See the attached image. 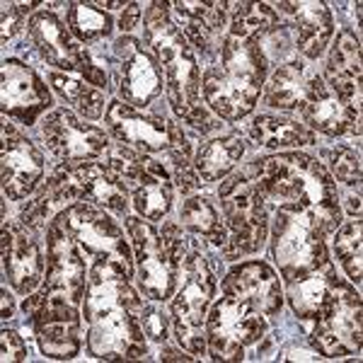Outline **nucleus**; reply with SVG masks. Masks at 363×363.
I'll return each instance as SVG.
<instances>
[{
    "instance_id": "obj_1",
    "label": "nucleus",
    "mask_w": 363,
    "mask_h": 363,
    "mask_svg": "<svg viewBox=\"0 0 363 363\" xmlns=\"http://www.w3.org/2000/svg\"><path fill=\"white\" fill-rule=\"evenodd\" d=\"M140 310L143 301L131 279L104 262H92L83 298L87 354L99 361L145 359L148 337L140 325Z\"/></svg>"
},
{
    "instance_id": "obj_2",
    "label": "nucleus",
    "mask_w": 363,
    "mask_h": 363,
    "mask_svg": "<svg viewBox=\"0 0 363 363\" xmlns=\"http://www.w3.org/2000/svg\"><path fill=\"white\" fill-rule=\"evenodd\" d=\"M140 42L155 56L165 75V97L174 116L203 136L218 131L220 119L201 102V73H199L196 51L172 20L167 3H150L145 8Z\"/></svg>"
},
{
    "instance_id": "obj_3",
    "label": "nucleus",
    "mask_w": 363,
    "mask_h": 363,
    "mask_svg": "<svg viewBox=\"0 0 363 363\" xmlns=\"http://www.w3.org/2000/svg\"><path fill=\"white\" fill-rule=\"evenodd\" d=\"M247 169L255 177L267 203L286 206L320 218L335 233L342 225L337 184L325 162L308 153L286 150L250 162Z\"/></svg>"
},
{
    "instance_id": "obj_4",
    "label": "nucleus",
    "mask_w": 363,
    "mask_h": 363,
    "mask_svg": "<svg viewBox=\"0 0 363 363\" xmlns=\"http://www.w3.org/2000/svg\"><path fill=\"white\" fill-rule=\"evenodd\" d=\"M269 78V61L262 51L259 37L230 39L225 37L218 56L201 75L203 104L228 124L247 119L259 104Z\"/></svg>"
},
{
    "instance_id": "obj_5",
    "label": "nucleus",
    "mask_w": 363,
    "mask_h": 363,
    "mask_svg": "<svg viewBox=\"0 0 363 363\" xmlns=\"http://www.w3.org/2000/svg\"><path fill=\"white\" fill-rule=\"evenodd\" d=\"M104 126L109 136L124 148L150 157H165L172 165V179L177 182L179 194H191L201 186L196 174L191 172V140L179 124L167 119V114L140 112L121 99H112L104 112Z\"/></svg>"
},
{
    "instance_id": "obj_6",
    "label": "nucleus",
    "mask_w": 363,
    "mask_h": 363,
    "mask_svg": "<svg viewBox=\"0 0 363 363\" xmlns=\"http://www.w3.org/2000/svg\"><path fill=\"white\" fill-rule=\"evenodd\" d=\"M124 225L133 247L138 294L145 301L155 303L172 301L186 257L182 228L172 220L162 223V228H155L140 216H126Z\"/></svg>"
},
{
    "instance_id": "obj_7",
    "label": "nucleus",
    "mask_w": 363,
    "mask_h": 363,
    "mask_svg": "<svg viewBox=\"0 0 363 363\" xmlns=\"http://www.w3.org/2000/svg\"><path fill=\"white\" fill-rule=\"evenodd\" d=\"M218 208L228 228V242L220 250L223 259L238 262L264 247L269 235V203L247 167L230 172L220 182Z\"/></svg>"
},
{
    "instance_id": "obj_8",
    "label": "nucleus",
    "mask_w": 363,
    "mask_h": 363,
    "mask_svg": "<svg viewBox=\"0 0 363 363\" xmlns=\"http://www.w3.org/2000/svg\"><path fill=\"white\" fill-rule=\"evenodd\" d=\"M218 291V277L203 250H189L182 264V281L169 301L172 337L194 359L206 354V315Z\"/></svg>"
},
{
    "instance_id": "obj_9",
    "label": "nucleus",
    "mask_w": 363,
    "mask_h": 363,
    "mask_svg": "<svg viewBox=\"0 0 363 363\" xmlns=\"http://www.w3.org/2000/svg\"><path fill=\"white\" fill-rule=\"evenodd\" d=\"M330 235V228L306 211L274 206L269 252L274 264L279 267L281 279L330 262V252H327Z\"/></svg>"
},
{
    "instance_id": "obj_10",
    "label": "nucleus",
    "mask_w": 363,
    "mask_h": 363,
    "mask_svg": "<svg viewBox=\"0 0 363 363\" xmlns=\"http://www.w3.org/2000/svg\"><path fill=\"white\" fill-rule=\"evenodd\" d=\"M56 216L68 230V235L80 245V250L92 262H104V264L119 269L126 279L136 277L131 240L124 235V228L116 223L112 216L104 213V208L73 201L63 206Z\"/></svg>"
},
{
    "instance_id": "obj_11",
    "label": "nucleus",
    "mask_w": 363,
    "mask_h": 363,
    "mask_svg": "<svg viewBox=\"0 0 363 363\" xmlns=\"http://www.w3.org/2000/svg\"><path fill=\"white\" fill-rule=\"evenodd\" d=\"M107 58L112 68L114 90L119 95L116 99L140 112L165 114V107H160L162 92H165V75L157 66L155 56L145 49L138 37L121 34L112 44Z\"/></svg>"
},
{
    "instance_id": "obj_12",
    "label": "nucleus",
    "mask_w": 363,
    "mask_h": 363,
    "mask_svg": "<svg viewBox=\"0 0 363 363\" xmlns=\"http://www.w3.org/2000/svg\"><path fill=\"white\" fill-rule=\"evenodd\" d=\"M46 182L51 184L61 206H68L66 201H83L112 211V213L121 216V218L128 216L131 199H128V191L124 182H121L119 169L114 167L109 155L99 157V160L78 162V165L58 162L54 172L46 177Z\"/></svg>"
},
{
    "instance_id": "obj_13",
    "label": "nucleus",
    "mask_w": 363,
    "mask_h": 363,
    "mask_svg": "<svg viewBox=\"0 0 363 363\" xmlns=\"http://www.w3.org/2000/svg\"><path fill=\"white\" fill-rule=\"evenodd\" d=\"M22 310L27 315V330L37 339L39 351L46 359L73 361L83 349L80 335V310L61 296H49L37 289L22 301Z\"/></svg>"
},
{
    "instance_id": "obj_14",
    "label": "nucleus",
    "mask_w": 363,
    "mask_h": 363,
    "mask_svg": "<svg viewBox=\"0 0 363 363\" xmlns=\"http://www.w3.org/2000/svg\"><path fill=\"white\" fill-rule=\"evenodd\" d=\"M109 160L119 169L121 182H124L128 199H131L133 211L143 220H162L172 208L174 184L172 172L162 165L157 157L136 153L124 145H112Z\"/></svg>"
},
{
    "instance_id": "obj_15",
    "label": "nucleus",
    "mask_w": 363,
    "mask_h": 363,
    "mask_svg": "<svg viewBox=\"0 0 363 363\" xmlns=\"http://www.w3.org/2000/svg\"><path fill=\"white\" fill-rule=\"evenodd\" d=\"M267 318L247 303L223 294L206 315V354L213 361H242L267 337Z\"/></svg>"
},
{
    "instance_id": "obj_16",
    "label": "nucleus",
    "mask_w": 363,
    "mask_h": 363,
    "mask_svg": "<svg viewBox=\"0 0 363 363\" xmlns=\"http://www.w3.org/2000/svg\"><path fill=\"white\" fill-rule=\"evenodd\" d=\"M29 42L49 66L80 75L99 90H107V75L87 54V49L70 34L66 20L54 10H37L27 22Z\"/></svg>"
},
{
    "instance_id": "obj_17",
    "label": "nucleus",
    "mask_w": 363,
    "mask_h": 363,
    "mask_svg": "<svg viewBox=\"0 0 363 363\" xmlns=\"http://www.w3.org/2000/svg\"><path fill=\"white\" fill-rule=\"evenodd\" d=\"M361 294L342 279L330 308L310 327V347L320 359H344L361 351L363 330Z\"/></svg>"
},
{
    "instance_id": "obj_18",
    "label": "nucleus",
    "mask_w": 363,
    "mask_h": 363,
    "mask_svg": "<svg viewBox=\"0 0 363 363\" xmlns=\"http://www.w3.org/2000/svg\"><path fill=\"white\" fill-rule=\"evenodd\" d=\"M90 281V269L85 264V252L68 235L58 216L46 225V272L39 289L49 296H61L73 306H80Z\"/></svg>"
},
{
    "instance_id": "obj_19",
    "label": "nucleus",
    "mask_w": 363,
    "mask_h": 363,
    "mask_svg": "<svg viewBox=\"0 0 363 363\" xmlns=\"http://www.w3.org/2000/svg\"><path fill=\"white\" fill-rule=\"evenodd\" d=\"M42 140L63 165L99 160L112 150V138L104 128L85 124L73 109L58 107L42 121Z\"/></svg>"
},
{
    "instance_id": "obj_20",
    "label": "nucleus",
    "mask_w": 363,
    "mask_h": 363,
    "mask_svg": "<svg viewBox=\"0 0 363 363\" xmlns=\"http://www.w3.org/2000/svg\"><path fill=\"white\" fill-rule=\"evenodd\" d=\"M51 107L54 99L42 75L20 58H5L0 73V109L5 119L10 116L17 124L32 126Z\"/></svg>"
},
{
    "instance_id": "obj_21",
    "label": "nucleus",
    "mask_w": 363,
    "mask_h": 363,
    "mask_svg": "<svg viewBox=\"0 0 363 363\" xmlns=\"http://www.w3.org/2000/svg\"><path fill=\"white\" fill-rule=\"evenodd\" d=\"M3 272L17 296L27 298L42 286L46 272V255L37 233L22 220L3 223Z\"/></svg>"
},
{
    "instance_id": "obj_22",
    "label": "nucleus",
    "mask_w": 363,
    "mask_h": 363,
    "mask_svg": "<svg viewBox=\"0 0 363 363\" xmlns=\"http://www.w3.org/2000/svg\"><path fill=\"white\" fill-rule=\"evenodd\" d=\"M46 160L44 153L17 131L15 124H3V194L10 201L32 196L44 184Z\"/></svg>"
},
{
    "instance_id": "obj_23",
    "label": "nucleus",
    "mask_w": 363,
    "mask_h": 363,
    "mask_svg": "<svg viewBox=\"0 0 363 363\" xmlns=\"http://www.w3.org/2000/svg\"><path fill=\"white\" fill-rule=\"evenodd\" d=\"M220 294H228L247 303L264 318H277L284 308V286L279 274L267 262H240L220 281Z\"/></svg>"
},
{
    "instance_id": "obj_24",
    "label": "nucleus",
    "mask_w": 363,
    "mask_h": 363,
    "mask_svg": "<svg viewBox=\"0 0 363 363\" xmlns=\"http://www.w3.org/2000/svg\"><path fill=\"white\" fill-rule=\"evenodd\" d=\"M298 114H301V121L313 133H325L330 138L361 136V107L337 97L325 85L322 75L315 78L306 104H303Z\"/></svg>"
},
{
    "instance_id": "obj_25",
    "label": "nucleus",
    "mask_w": 363,
    "mask_h": 363,
    "mask_svg": "<svg viewBox=\"0 0 363 363\" xmlns=\"http://www.w3.org/2000/svg\"><path fill=\"white\" fill-rule=\"evenodd\" d=\"M339 284H342V277L337 274V269L330 259L315 269H308V272L286 277L284 301L291 306L298 322L313 325V322L330 308Z\"/></svg>"
},
{
    "instance_id": "obj_26",
    "label": "nucleus",
    "mask_w": 363,
    "mask_h": 363,
    "mask_svg": "<svg viewBox=\"0 0 363 363\" xmlns=\"http://www.w3.org/2000/svg\"><path fill=\"white\" fill-rule=\"evenodd\" d=\"M274 10L289 20L298 54H303L308 61H318L335 37V17H332L327 3H320V0L286 3L281 0L274 5Z\"/></svg>"
},
{
    "instance_id": "obj_27",
    "label": "nucleus",
    "mask_w": 363,
    "mask_h": 363,
    "mask_svg": "<svg viewBox=\"0 0 363 363\" xmlns=\"http://www.w3.org/2000/svg\"><path fill=\"white\" fill-rule=\"evenodd\" d=\"M169 8H174V13H177L182 22L179 29L186 37V42L191 44V49L208 58V63L213 61L225 42L223 32L228 29L230 3H218V0L182 3V0H174V3H169Z\"/></svg>"
},
{
    "instance_id": "obj_28",
    "label": "nucleus",
    "mask_w": 363,
    "mask_h": 363,
    "mask_svg": "<svg viewBox=\"0 0 363 363\" xmlns=\"http://www.w3.org/2000/svg\"><path fill=\"white\" fill-rule=\"evenodd\" d=\"M322 80L337 97L361 107V42L351 29H342L337 34Z\"/></svg>"
},
{
    "instance_id": "obj_29",
    "label": "nucleus",
    "mask_w": 363,
    "mask_h": 363,
    "mask_svg": "<svg viewBox=\"0 0 363 363\" xmlns=\"http://www.w3.org/2000/svg\"><path fill=\"white\" fill-rule=\"evenodd\" d=\"M315 78H318V73L298 56L289 58L284 63H277L264 83V92H262L264 104L272 109H279V112L298 114L303 104H306Z\"/></svg>"
},
{
    "instance_id": "obj_30",
    "label": "nucleus",
    "mask_w": 363,
    "mask_h": 363,
    "mask_svg": "<svg viewBox=\"0 0 363 363\" xmlns=\"http://www.w3.org/2000/svg\"><path fill=\"white\" fill-rule=\"evenodd\" d=\"M245 148H247V143L238 133L208 138L206 143L199 145L194 160H191V172L196 174L199 184L203 186L225 179L238 167V162L242 160Z\"/></svg>"
},
{
    "instance_id": "obj_31",
    "label": "nucleus",
    "mask_w": 363,
    "mask_h": 363,
    "mask_svg": "<svg viewBox=\"0 0 363 363\" xmlns=\"http://www.w3.org/2000/svg\"><path fill=\"white\" fill-rule=\"evenodd\" d=\"M247 136L255 140V145L269 150H286V148H306V145L318 143V136L306 126L294 119L284 116L259 114L252 119Z\"/></svg>"
},
{
    "instance_id": "obj_32",
    "label": "nucleus",
    "mask_w": 363,
    "mask_h": 363,
    "mask_svg": "<svg viewBox=\"0 0 363 363\" xmlns=\"http://www.w3.org/2000/svg\"><path fill=\"white\" fill-rule=\"evenodd\" d=\"M179 223L189 235L203 240V245L223 250L228 242V228L220 208L208 196H189L179 208Z\"/></svg>"
},
{
    "instance_id": "obj_33",
    "label": "nucleus",
    "mask_w": 363,
    "mask_h": 363,
    "mask_svg": "<svg viewBox=\"0 0 363 363\" xmlns=\"http://www.w3.org/2000/svg\"><path fill=\"white\" fill-rule=\"evenodd\" d=\"M46 80H49L51 90H54L75 114L95 121L107 112V90H99V87L87 83L83 78H73V75L56 73V70H51V73L46 75Z\"/></svg>"
},
{
    "instance_id": "obj_34",
    "label": "nucleus",
    "mask_w": 363,
    "mask_h": 363,
    "mask_svg": "<svg viewBox=\"0 0 363 363\" xmlns=\"http://www.w3.org/2000/svg\"><path fill=\"white\" fill-rule=\"evenodd\" d=\"M281 25L279 13L269 3H230L228 13V37L230 39H250L267 37L272 29Z\"/></svg>"
},
{
    "instance_id": "obj_35",
    "label": "nucleus",
    "mask_w": 363,
    "mask_h": 363,
    "mask_svg": "<svg viewBox=\"0 0 363 363\" xmlns=\"http://www.w3.org/2000/svg\"><path fill=\"white\" fill-rule=\"evenodd\" d=\"M66 25L80 44H92L112 37L114 17L97 3H68Z\"/></svg>"
},
{
    "instance_id": "obj_36",
    "label": "nucleus",
    "mask_w": 363,
    "mask_h": 363,
    "mask_svg": "<svg viewBox=\"0 0 363 363\" xmlns=\"http://www.w3.org/2000/svg\"><path fill=\"white\" fill-rule=\"evenodd\" d=\"M361 216H351L347 223H342L332 233V252L335 259L344 267V272L349 274L351 284L359 286L363 277V240H361Z\"/></svg>"
},
{
    "instance_id": "obj_37",
    "label": "nucleus",
    "mask_w": 363,
    "mask_h": 363,
    "mask_svg": "<svg viewBox=\"0 0 363 363\" xmlns=\"http://www.w3.org/2000/svg\"><path fill=\"white\" fill-rule=\"evenodd\" d=\"M322 157L330 167L332 179H339L342 184L351 186V189H361V155L356 148L344 143H337L332 148L322 150Z\"/></svg>"
},
{
    "instance_id": "obj_38",
    "label": "nucleus",
    "mask_w": 363,
    "mask_h": 363,
    "mask_svg": "<svg viewBox=\"0 0 363 363\" xmlns=\"http://www.w3.org/2000/svg\"><path fill=\"white\" fill-rule=\"evenodd\" d=\"M140 325H143L145 337L157 344H165L169 337V330H172V320L157 308L155 301L143 303V310H140Z\"/></svg>"
},
{
    "instance_id": "obj_39",
    "label": "nucleus",
    "mask_w": 363,
    "mask_h": 363,
    "mask_svg": "<svg viewBox=\"0 0 363 363\" xmlns=\"http://www.w3.org/2000/svg\"><path fill=\"white\" fill-rule=\"evenodd\" d=\"M0 354H3V361H27V344L25 339L17 335L15 330H8L3 327V335H0Z\"/></svg>"
},
{
    "instance_id": "obj_40",
    "label": "nucleus",
    "mask_w": 363,
    "mask_h": 363,
    "mask_svg": "<svg viewBox=\"0 0 363 363\" xmlns=\"http://www.w3.org/2000/svg\"><path fill=\"white\" fill-rule=\"evenodd\" d=\"M0 15H3V46H8L10 39L22 29L25 13H22L20 3H8V0H5V3L0 5Z\"/></svg>"
},
{
    "instance_id": "obj_41",
    "label": "nucleus",
    "mask_w": 363,
    "mask_h": 363,
    "mask_svg": "<svg viewBox=\"0 0 363 363\" xmlns=\"http://www.w3.org/2000/svg\"><path fill=\"white\" fill-rule=\"evenodd\" d=\"M140 22H143V10H140V3H126L124 13L119 17V29L121 34H131Z\"/></svg>"
},
{
    "instance_id": "obj_42",
    "label": "nucleus",
    "mask_w": 363,
    "mask_h": 363,
    "mask_svg": "<svg viewBox=\"0 0 363 363\" xmlns=\"http://www.w3.org/2000/svg\"><path fill=\"white\" fill-rule=\"evenodd\" d=\"M281 361H315L320 359V354L313 347H286L281 354L277 356Z\"/></svg>"
},
{
    "instance_id": "obj_43",
    "label": "nucleus",
    "mask_w": 363,
    "mask_h": 363,
    "mask_svg": "<svg viewBox=\"0 0 363 363\" xmlns=\"http://www.w3.org/2000/svg\"><path fill=\"white\" fill-rule=\"evenodd\" d=\"M160 361H194V356L184 349H162L160 351Z\"/></svg>"
},
{
    "instance_id": "obj_44",
    "label": "nucleus",
    "mask_w": 363,
    "mask_h": 363,
    "mask_svg": "<svg viewBox=\"0 0 363 363\" xmlns=\"http://www.w3.org/2000/svg\"><path fill=\"white\" fill-rule=\"evenodd\" d=\"M0 296H3V320L8 322L15 315V301H13V296L8 294V286H3Z\"/></svg>"
}]
</instances>
